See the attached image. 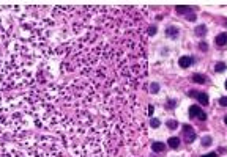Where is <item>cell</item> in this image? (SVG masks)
<instances>
[{
  "instance_id": "cell-1",
  "label": "cell",
  "mask_w": 227,
  "mask_h": 157,
  "mask_svg": "<svg viewBox=\"0 0 227 157\" xmlns=\"http://www.w3.org/2000/svg\"><path fill=\"white\" fill-rule=\"evenodd\" d=\"M178 65H180V68H189L192 65V58L188 57V55H185V57H182L178 60Z\"/></svg>"
},
{
  "instance_id": "cell-2",
  "label": "cell",
  "mask_w": 227,
  "mask_h": 157,
  "mask_svg": "<svg viewBox=\"0 0 227 157\" xmlns=\"http://www.w3.org/2000/svg\"><path fill=\"white\" fill-rule=\"evenodd\" d=\"M216 44L218 46H225L227 44V33H219L216 36Z\"/></svg>"
},
{
  "instance_id": "cell-3",
  "label": "cell",
  "mask_w": 227,
  "mask_h": 157,
  "mask_svg": "<svg viewBox=\"0 0 227 157\" xmlns=\"http://www.w3.org/2000/svg\"><path fill=\"white\" fill-rule=\"evenodd\" d=\"M167 145H169L170 148H173V149L178 148V146H180V138H178V137H170V138L167 140Z\"/></svg>"
},
{
  "instance_id": "cell-4",
  "label": "cell",
  "mask_w": 227,
  "mask_h": 157,
  "mask_svg": "<svg viewBox=\"0 0 227 157\" xmlns=\"http://www.w3.org/2000/svg\"><path fill=\"white\" fill-rule=\"evenodd\" d=\"M200 113H202L200 107H197V105H192V107H189V118H196V116H199Z\"/></svg>"
},
{
  "instance_id": "cell-5",
  "label": "cell",
  "mask_w": 227,
  "mask_h": 157,
  "mask_svg": "<svg viewBox=\"0 0 227 157\" xmlns=\"http://www.w3.org/2000/svg\"><path fill=\"white\" fill-rule=\"evenodd\" d=\"M192 82H196V83H205L207 82V77L202 75V74H194L192 75Z\"/></svg>"
},
{
  "instance_id": "cell-6",
  "label": "cell",
  "mask_w": 227,
  "mask_h": 157,
  "mask_svg": "<svg viewBox=\"0 0 227 157\" xmlns=\"http://www.w3.org/2000/svg\"><path fill=\"white\" fill-rule=\"evenodd\" d=\"M197 101L202 104V105H207L208 104V96L205 93H197Z\"/></svg>"
},
{
  "instance_id": "cell-7",
  "label": "cell",
  "mask_w": 227,
  "mask_h": 157,
  "mask_svg": "<svg viewBox=\"0 0 227 157\" xmlns=\"http://www.w3.org/2000/svg\"><path fill=\"white\" fill-rule=\"evenodd\" d=\"M191 10H192L191 7H183V5H182V7H175L177 14H186V13L189 14V11H191Z\"/></svg>"
},
{
  "instance_id": "cell-8",
  "label": "cell",
  "mask_w": 227,
  "mask_h": 157,
  "mask_svg": "<svg viewBox=\"0 0 227 157\" xmlns=\"http://www.w3.org/2000/svg\"><path fill=\"white\" fill-rule=\"evenodd\" d=\"M151 149H153L155 152H161V151H164V143H161V141H155L153 145H151Z\"/></svg>"
},
{
  "instance_id": "cell-9",
  "label": "cell",
  "mask_w": 227,
  "mask_h": 157,
  "mask_svg": "<svg viewBox=\"0 0 227 157\" xmlns=\"http://www.w3.org/2000/svg\"><path fill=\"white\" fill-rule=\"evenodd\" d=\"M196 35H197V36L207 35V27H205V25H199V27H196Z\"/></svg>"
},
{
  "instance_id": "cell-10",
  "label": "cell",
  "mask_w": 227,
  "mask_h": 157,
  "mask_svg": "<svg viewBox=\"0 0 227 157\" xmlns=\"http://www.w3.org/2000/svg\"><path fill=\"white\" fill-rule=\"evenodd\" d=\"M166 33H167V36H170V38H175L177 35H178V29H175V27H169V29L166 30Z\"/></svg>"
},
{
  "instance_id": "cell-11",
  "label": "cell",
  "mask_w": 227,
  "mask_h": 157,
  "mask_svg": "<svg viewBox=\"0 0 227 157\" xmlns=\"http://www.w3.org/2000/svg\"><path fill=\"white\" fill-rule=\"evenodd\" d=\"M225 68H227L225 63H216V65H215V71H218V72H222Z\"/></svg>"
},
{
  "instance_id": "cell-12",
  "label": "cell",
  "mask_w": 227,
  "mask_h": 157,
  "mask_svg": "<svg viewBox=\"0 0 227 157\" xmlns=\"http://www.w3.org/2000/svg\"><path fill=\"white\" fill-rule=\"evenodd\" d=\"M177 126H178V123H177L175 119H169V121H167V127H169V129H175Z\"/></svg>"
},
{
  "instance_id": "cell-13",
  "label": "cell",
  "mask_w": 227,
  "mask_h": 157,
  "mask_svg": "<svg viewBox=\"0 0 227 157\" xmlns=\"http://www.w3.org/2000/svg\"><path fill=\"white\" fill-rule=\"evenodd\" d=\"M194 138H196V134H194V132H191V134H186V138H185V140H186L188 143H192V141H194Z\"/></svg>"
},
{
  "instance_id": "cell-14",
  "label": "cell",
  "mask_w": 227,
  "mask_h": 157,
  "mask_svg": "<svg viewBox=\"0 0 227 157\" xmlns=\"http://www.w3.org/2000/svg\"><path fill=\"white\" fill-rule=\"evenodd\" d=\"M202 145H204V146H210L211 145V137H204V138H202Z\"/></svg>"
},
{
  "instance_id": "cell-15",
  "label": "cell",
  "mask_w": 227,
  "mask_h": 157,
  "mask_svg": "<svg viewBox=\"0 0 227 157\" xmlns=\"http://www.w3.org/2000/svg\"><path fill=\"white\" fill-rule=\"evenodd\" d=\"M150 90H151V93H155V94H156V93L159 91V85L153 82V83H151V87H150Z\"/></svg>"
},
{
  "instance_id": "cell-16",
  "label": "cell",
  "mask_w": 227,
  "mask_h": 157,
  "mask_svg": "<svg viewBox=\"0 0 227 157\" xmlns=\"http://www.w3.org/2000/svg\"><path fill=\"white\" fill-rule=\"evenodd\" d=\"M183 130H185V134H191V132H192V127H191L189 124H185V126H183Z\"/></svg>"
},
{
  "instance_id": "cell-17",
  "label": "cell",
  "mask_w": 227,
  "mask_h": 157,
  "mask_svg": "<svg viewBox=\"0 0 227 157\" xmlns=\"http://www.w3.org/2000/svg\"><path fill=\"white\" fill-rule=\"evenodd\" d=\"M219 104H221L222 107H227V97H221L219 99Z\"/></svg>"
},
{
  "instance_id": "cell-18",
  "label": "cell",
  "mask_w": 227,
  "mask_h": 157,
  "mask_svg": "<svg viewBox=\"0 0 227 157\" xmlns=\"http://www.w3.org/2000/svg\"><path fill=\"white\" fill-rule=\"evenodd\" d=\"M199 49H200V50H207V49H208L207 43H200V44H199Z\"/></svg>"
},
{
  "instance_id": "cell-19",
  "label": "cell",
  "mask_w": 227,
  "mask_h": 157,
  "mask_svg": "<svg viewBox=\"0 0 227 157\" xmlns=\"http://www.w3.org/2000/svg\"><path fill=\"white\" fill-rule=\"evenodd\" d=\"M159 124H161V123H159L158 119H151V127H159Z\"/></svg>"
},
{
  "instance_id": "cell-20",
  "label": "cell",
  "mask_w": 227,
  "mask_h": 157,
  "mask_svg": "<svg viewBox=\"0 0 227 157\" xmlns=\"http://www.w3.org/2000/svg\"><path fill=\"white\" fill-rule=\"evenodd\" d=\"M186 19H188V20H191V22H194V20H196V14H194V13H191V14H188V16H186Z\"/></svg>"
},
{
  "instance_id": "cell-21",
  "label": "cell",
  "mask_w": 227,
  "mask_h": 157,
  "mask_svg": "<svg viewBox=\"0 0 227 157\" xmlns=\"http://www.w3.org/2000/svg\"><path fill=\"white\" fill-rule=\"evenodd\" d=\"M202 157H218V154L216 152H208V154H204Z\"/></svg>"
},
{
  "instance_id": "cell-22",
  "label": "cell",
  "mask_w": 227,
  "mask_h": 157,
  "mask_svg": "<svg viewBox=\"0 0 227 157\" xmlns=\"http://www.w3.org/2000/svg\"><path fill=\"white\" fill-rule=\"evenodd\" d=\"M197 118H199V119H200V121H204V119H207V115H205V113H204V112H202V113H200V115H199V116H197Z\"/></svg>"
},
{
  "instance_id": "cell-23",
  "label": "cell",
  "mask_w": 227,
  "mask_h": 157,
  "mask_svg": "<svg viewBox=\"0 0 227 157\" xmlns=\"http://www.w3.org/2000/svg\"><path fill=\"white\" fill-rule=\"evenodd\" d=\"M148 33H150V35H155V33H156V27H150V29H148Z\"/></svg>"
},
{
  "instance_id": "cell-24",
  "label": "cell",
  "mask_w": 227,
  "mask_h": 157,
  "mask_svg": "<svg viewBox=\"0 0 227 157\" xmlns=\"http://www.w3.org/2000/svg\"><path fill=\"white\" fill-rule=\"evenodd\" d=\"M153 112H155V107H153V105H150V107H148V115L151 116V115H153Z\"/></svg>"
},
{
  "instance_id": "cell-25",
  "label": "cell",
  "mask_w": 227,
  "mask_h": 157,
  "mask_svg": "<svg viewBox=\"0 0 227 157\" xmlns=\"http://www.w3.org/2000/svg\"><path fill=\"white\" fill-rule=\"evenodd\" d=\"M175 104H177V102H175L173 99H172V101H169V109H173V107H175Z\"/></svg>"
},
{
  "instance_id": "cell-26",
  "label": "cell",
  "mask_w": 227,
  "mask_h": 157,
  "mask_svg": "<svg viewBox=\"0 0 227 157\" xmlns=\"http://www.w3.org/2000/svg\"><path fill=\"white\" fill-rule=\"evenodd\" d=\"M224 123H225V124H227V115H225V116H224Z\"/></svg>"
},
{
  "instance_id": "cell-27",
  "label": "cell",
  "mask_w": 227,
  "mask_h": 157,
  "mask_svg": "<svg viewBox=\"0 0 227 157\" xmlns=\"http://www.w3.org/2000/svg\"><path fill=\"white\" fill-rule=\"evenodd\" d=\"M225 88H227V80H225Z\"/></svg>"
},
{
  "instance_id": "cell-28",
  "label": "cell",
  "mask_w": 227,
  "mask_h": 157,
  "mask_svg": "<svg viewBox=\"0 0 227 157\" xmlns=\"http://www.w3.org/2000/svg\"><path fill=\"white\" fill-rule=\"evenodd\" d=\"M224 25H225V27H227V22H225V24H224Z\"/></svg>"
}]
</instances>
